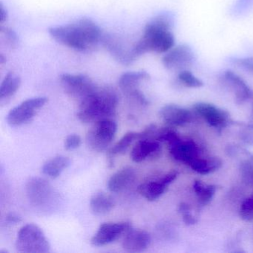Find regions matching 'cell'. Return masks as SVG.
<instances>
[{
  "mask_svg": "<svg viewBox=\"0 0 253 253\" xmlns=\"http://www.w3.org/2000/svg\"><path fill=\"white\" fill-rule=\"evenodd\" d=\"M49 35L59 43L75 51L86 52L102 42L100 27L93 20L83 18L66 26L50 28Z\"/></svg>",
  "mask_w": 253,
  "mask_h": 253,
  "instance_id": "cell-1",
  "label": "cell"
},
{
  "mask_svg": "<svg viewBox=\"0 0 253 253\" xmlns=\"http://www.w3.org/2000/svg\"><path fill=\"white\" fill-rule=\"evenodd\" d=\"M174 17L163 13L151 19L145 26L141 39L134 45V52L138 58L147 52L167 53L174 47V35L171 32Z\"/></svg>",
  "mask_w": 253,
  "mask_h": 253,
  "instance_id": "cell-2",
  "label": "cell"
},
{
  "mask_svg": "<svg viewBox=\"0 0 253 253\" xmlns=\"http://www.w3.org/2000/svg\"><path fill=\"white\" fill-rule=\"evenodd\" d=\"M118 97L109 87H98L94 92L79 103L78 119L84 124L111 119L116 114Z\"/></svg>",
  "mask_w": 253,
  "mask_h": 253,
  "instance_id": "cell-3",
  "label": "cell"
},
{
  "mask_svg": "<svg viewBox=\"0 0 253 253\" xmlns=\"http://www.w3.org/2000/svg\"><path fill=\"white\" fill-rule=\"evenodd\" d=\"M26 192L30 204L41 211L51 210L58 200L51 183L42 177L29 178L26 183Z\"/></svg>",
  "mask_w": 253,
  "mask_h": 253,
  "instance_id": "cell-4",
  "label": "cell"
},
{
  "mask_svg": "<svg viewBox=\"0 0 253 253\" xmlns=\"http://www.w3.org/2000/svg\"><path fill=\"white\" fill-rule=\"evenodd\" d=\"M16 249L20 253H49V242L43 231L34 223L25 225L19 231L16 240Z\"/></svg>",
  "mask_w": 253,
  "mask_h": 253,
  "instance_id": "cell-5",
  "label": "cell"
},
{
  "mask_svg": "<svg viewBox=\"0 0 253 253\" xmlns=\"http://www.w3.org/2000/svg\"><path fill=\"white\" fill-rule=\"evenodd\" d=\"M117 131L118 125L113 120L104 119L94 123L87 133L88 147L94 152H104L115 138Z\"/></svg>",
  "mask_w": 253,
  "mask_h": 253,
  "instance_id": "cell-6",
  "label": "cell"
},
{
  "mask_svg": "<svg viewBox=\"0 0 253 253\" xmlns=\"http://www.w3.org/2000/svg\"><path fill=\"white\" fill-rule=\"evenodd\" d=\"M60 83L65 92L79 103L97 88L91 78L84 75L63 74L60 77Z\"/></svg>",
  "mask_w": 253,
  "mask_h": 253,
  "instance_id": "cell-7",
  "label": "cell"
},
{
  "mask_svg": "<svg viewBox=\"0 0 253 253\" xmlns=\"http://www.w3.org/2000/svg\"><path fill=\"white\" fill-rule=\"evenodd\" d=\"M48 102L45 97L28 99L10 111L7 115V122L11 126H20L31 122L38 110Z\"/></svg>",
  "mask_w": 253,
  "mask_h": 253,
  "instance_id": "cell-8",
  "label": "cell"
},
{
  "mask_svg": "<svg viewBox=\"0 0 253 253\" xmlns=\"http://www.w3.org/2000/svg\"><path fill=\"white\" fill-rule=\"evenodd\" d=\"M150 78L149 74L144 71L129 72L123 74L118 81L121 91L130 100L142 106H147L149 101L146 96L139 88L142 81H147Z\"/></svg>",
  "mask_w": 253,
  "mask_h": 253,
  "instance_id": "cell-9",
  "label": "cell"
},
{
  "mask_svg": "<svg viewBox=\"0 0 253 253\" xmlns=\"http://www.w3.org/2000/svg\"><path fill=\"white\" fill-rule=\"evenodd\" d=\"M195 60V54L191 47L182 44L167 51L162 59L163 65L170 71L188 70Z\"/></svg>",
  "mask_w": 253,
  "mask_h": 253,
  "instance_id": "cell-10",
  "label": "cell"
},
{
  "mask_svg": "<svg viewBox=\"0 0 253 253\" xmlns=\"http://www.w3.org/2000/svg\"><path fill=\"white\" fill-rule=\"evenodd\" d=\"M131 228L129 222H111L100 225L97 232L91 240V244L94 247H103L112 244L125 235Z\"/></svg>",
  "mask_w": 253,
  "mask_h": 253,
  "instance_id": "cell-11",
  "label": "cell"
},
{
  "mask_svg": "<svg viewBox=\"0 0 253 253\" xmlns=\"http://www.w3.org/2000/svg\"><path fill=\"white\" fill-rule=\"evenodd\" d=\"M194 109L208 123L209 125L219 131L232 124V121L229 113L214 105L208 103H198L194 106Z\"/></svg>",
  "mask_w": 253,
  "mask_h": 253,
  "instance_id": "cell-12",
  "label": "cell"
},
{
  "mask_svg": "<svg viewBox=\"0 0 253 253\" xmlns=\"http://www.w3.org/2000/svg\"><path fill=\"white\" fill-rule=\"evenodd\" d=\"M177 177V171H171L162 177L143 182L139 185L137 192L147 201H156L167 191L168 186Z\"/></svg>",
  "mask_w": 253,
  "mask_h": 253,
  "instance_id": "cell-13",
  "label": "cell"
},
{
  "mask_svg": "<svg viewBox=\"0 0 253 253\" xmlns=\"http://www.w3.org/2000/svg\"><path fill=\"white\" fill-rule=\"evenodd\" d=\"M168 145L171 157L186 165L189 166L194 160L201 156L199 148L193 140L183 139L179 136Z\"/></svg>",
  "mask_w": 253,
  "mask_h": 253,
  "instance_id": "cell-14",
  "label": "cell"
},
{
  "mask_svg": "<svg viewBox=\"0 0 253 253\" xmlns=\"http://www.w3.org/2000/svg\"><path fill=\"white\" fill-rule=\"evenodd\" d=\"M101 42L111 55L121 64L128 66L137 59L134 53V45L127 48L126 45H124L116 37L106 35L103 37Z\"/></svg>",
  "mask_w": 253,
  "mask_h": 253,
  "instance_id": "cell-15",
  "label": "cell"
},
{
  "mask_svg": "<svg viewBox=\"0 0 253 253\" xmlns=\"http://www.w3.org/2000/svg\"><path fill=\"white\" fill-rule=\"evenodd\" d=\"M151 244V236L146 231L142 229H130L125 234L122 247L128 253H142Z\"/></svg>",
  "mask_w": 253,
  "mask_h": 253,
  "instance_id": "cell-16",
  "label": "cell"
},
{
  "mask_svg": "<svg viewBox=\"0 0 253 253\" xmlns=\"http://www.w3.org/2000/svg\"><path fill=\"white\" fill-rule=\"evenodd\" d=\"M223 79L227 86L232 90L235 96V103L243 104L253 96V91L245 81L232 71H226Z\"/></svg>",
  "mask_w": 253,
  "mask_h": 253,
  "instance_id": "cell-17",
  "label": "cell"
},
{
  "mask_svg": "<svg viewBox=\"0 0 253 253\" xmlns=\"http://www.w3.org/2000/svg\"><path fill=\"white\" fill-rule=\"evenodd\" d=\"M160 116L167 124L175 126L186 125L192 121V112L175 104H168L161 108Z\"/></svg>",
  "mask_w": 253,
  "mask_h": 253,
  "instance_id": "cell-18",
  "label": "cell"
},
{
  "mask_svg": "<svg viewBox=\"0 0 253 253\" xmlns=\"http://www.w3.org/2000/svg\"><path fill=\"white\" fill-rule=\"evenodd\" d=\"M136 178V172L131 167H124L112 174L108 181V189L114 193L128 189Z\"/></svg>",
  "mask_w": 253,
  "mask_h": 253,
  "instance_id": "cell-19",
  "label": "cell"
},
{
  "mask_svg": "<svg viewBox=\"0 0 253 253\" xmlns=\"http://www.w3.org/2000/svg\"><path fill=\"white\" fill-rule=\"evenodd\" d=\"M160 142L152 138L140 139L133 147L131 158L134 162L140 163L148 158L155 156L160 152Z\"/></svg>",
  "mask_w": 253,
  "mask_h": 253,
  "instance_id": "cell-20",
  "label": "cell"
},
{
  "mask_svg": "<svg viewBox=\"0 0 253 253\" xmlns=\"http://www.w3.org/2000/svg\"><path fill=\"white\" fill-rule=\"evenodd\" d=\"M115 206V200L104 192H96L90 201V208L94 214L103 215L110 212Z\"/></svg>",
  "mask_w": 253,
  "mask_h": 253,
  "instance_id": "cell-21",
  "label": "cell"
},
{
  "mask_svg": "<svg viewBox=\"0 0 253 253\" xmlns=\"http://www.w3.org/2000/svg\"><path fill=\"white\" fill-rule=\"evenodd\" d=\"M21 85V78L9 72L4 78L0 86V103L1 104L8 101L17 93Z\"/></svg>",
  "mask_w": 253,
  "mask_h": 253,
  "instance_id": "cell-22",
  "label": "cell"
},
{
  "mask_svg": "<svg viewBox=\"0 0 253 253\" xmlns=\"http://www.w3.org/2000/svg\"><path fill=\"white\" fill-rule=\"evenodd\" d=\"M140 137V132L136 131H129L124 134L122 138L108 151L107 157L109 166L112 167L115 157L125 153L129 148L130 145H131L134 140H138Z\"/></svg>",
  "mask_w": 253,
  "mask_h": 253,
  "instance_id": "cell-23",
  "label": "cell"
},
{
  "mask_svg": "<svg viewBox=\"0 0 253 253\" xmlns=\"http://www.w3.org/2000/svg\"><path fill=\"white\" fill-rule=\"evenodd\" d=\"M222 164L223 162L217 157L202 158L200 156L194 160L189 164V167L198 174H208L218 170L222 167Z\"/></svg>",
  "mask_w": 253,
  "mask_h": 253,
  "instance_id": "cell-24",
  "label": "cell"
},
{
  "mask_svg": "<svg viewBox=\"0 0 253 253\" xmlns=\"http://www.w3.org/2000/svg\"><path fill=\"white\" fill-rule=\"evenodd\" d=\"M70 165L69 158L63 155H57L48 160L42 166V173L51 178H57L63 171Z\"/></svg>",
  "mask_w": 253,
  "mask_h": 253,
  "instance_id": "cell-25",
  "label": "cell"
},
{
  "mask_svg": "<svg viewBox=\"0 0 253 253\" xmlns=\"http://www.w3.org/2000/svg\"><path fill=\"white\" fill-rule=\"evenodd\" d=\"M193 189L200 204L205 206L212 199L217 190V186L214 185L204 184L200 180H195L193 183Z\"/></svg>",
  "mask_w": 253,
  "mask_h": 253,
  "instance_id": "cell-26",
  "label": "cell"
},
{
  "mask_svg": "<svg viewBox=\"0 0 253 253\" xmlns=\"http://www.w3.org/2000/svg\"><path fill=\"white\" fill-rule=\"evenodd\" d=\"M178 80L183 85L189 88H201L204 85V83L189 70L179 72Z\"/></svg>",
  "mask_w": 253,
  "mask_h": 253,
  "instance_id": "cell-27",
  "label": "cell"
},
{
  "mask_svg": "<svg viewBox=\"0 0 253 253\" xmlns=\"http://www.w3.org/2000/svg\"><path fill=\"white\" fill-rule=\"evenodd\" d=\"M178 211L183 217V222L188 226L196 224L198 223V217L192 213L190 205L186 203H181L178 206Z\"/></svg>",
  "mask_w": 253,
  "mask_h": 253,
  "instance_id": "cell-28",
  "label": "cell"
},
{
  "mask_svg": "<svg viewBox=\"0 0 253 253\" xmlns=\"http://www.w3.org/2000/svg\"><path fill=\"white\" fill-rule=\"evenodd\" d=\"M240 217L245 221L253 220V195L244 200L239 210Z\"/></svg>",
  "mask_w": 253,
  "mask_h": 253,
  "instance_id": "cell-29",
  "label": "cell"
},
{
  "mask_svg": "<svg viewBox=\"0 0 253 253\" xmlns=\"http://www.w3.org/2000/svg\"><path fill=\"white\" fill-rule=\"evenodd\" d=\"M1 33L2 35L4 41L6 42L7 45H9L11 48H15L18 43V38L15 32L12 29L8 27L1 26Z\"/></svg>",
  "mask_w": 253,
  "mask_h": 253,
  "instance_id": "cell-30",
  "label": "cell"
},
{
  "mask_svg": "<svg viewBox=\"0 0 253 253\" xmlns=\"http://www.w3.org/2000/svg\"><path fill=\"white\" fill-rule=\"evenodd\" d=\"M234 64L245 71L247 73L253 75V57H241L232 60Z\"/></svg>",
  "mask_w": 253,
  "mask_h": 253,
  "instance_id": "cell-31",
  "label": "cell"
},
{
  "mask_svg": "<svg viewBox=\"0 0 253 253\" xmlns=\"http://www.w3.org/2000/svg\"><path fill=\"white\" fill-rule=\"evenodd\" d=\"M82 140L78 134H72L67 136L65 140V149L68 151L75 150L81 146Z\"/></svg>",
  "mask_w": 253,
  "mask_h": 253,
  "instance_id": "cell-32",
  "label": "cell"
},
{
  "mask_svg": "<svg viewBox=\"0 0 253 253\" xmlns=\"http://www.w3.org/2000/svg\"><path fill=\"white\" fill-rule=\"evenodd\" d=\"M239 136L244 143L253 145V124L244 125L240 131Z\"/></svg>",
  "mask_w": 253,
  "mask_h": 253,
  "instance_id": "cell-33",
  "label": "cell"
},
{
  "mask_svg": "<svg viewBox=\"0 0 253 253\" xmlns=\"http://www.w3.org/2000/svg\"><path fill=\"white\" fill-rule=\"evenodd\" d=\"M8 224H17V223H20L22 219L20 216L17 215L16 214H9L7 215L6 218H5Z\"/></svg>",
  "mask_w": 253,
  "mask_h": 253,
  "instance_id": "cell-34",
  "label": "cell"
},
{
  "mask_svg": "<svg viewBox=\"0 0 253 253\" xmlns=\"http://www.w3.org/2000/svg\"><path fill=\"white\" fill-rule=\"evenodd\" d=\"M7 20H8V13L1 2L0 4V23L2 26L3 23L7 21Z\"/></svg>",
  "mask_w": 253,
  "mask_h": 253,
  "instance_id": "cell-35",
  "label": "cell"
},
{
  "mask_svg": "<svg viewBox=\"0 0 253 253\" xmlns=\"http://www.w3.org/2000/svg\"><path fill=\"white\" fill-rule=\"evenodd\" d=\"M251 118H252V120H253V104H252Z\"/></svg>",
  "mask_w": 253,
  "mask_h": 253,
  "instance_id": "cell-36",
  "label": "cell"
}]
</instances>
